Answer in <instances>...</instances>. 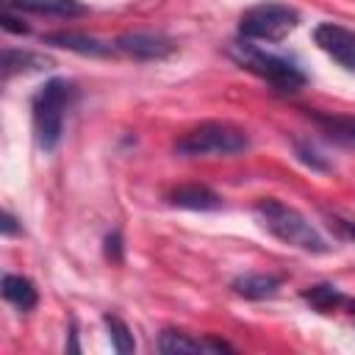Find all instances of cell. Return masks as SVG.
Returning a JSON list of instances; mask_svg holds the SVG:
<instances>
[{"label": "cell", "mask_w": 355, "mask_h": 355, "mask_svg": "<svg viewBox=\"0 0 355 355\" xmlns=\"http://www.w3.org/2000/svg\"><path fill=\"white\" fill-rule=\"evenodd\" d=\"M3 6L28 11V14H39V17H58V19L83 17L89 11V6L80 0H3Z\"/></svg>", "instance_id": "obj_10"}, {"label": "cell", "mask_w": 355, "mask_h": 355, "mask_svg": "<svg viewBox=\"0 0 355 355\" xmlns=\"http://www.w3.org/2000/svg\"><path fill=\"white\" fill-rule=\"evenodd\" d=\"M230 288H233V294H239L244 300H269L277 294L280 277L269 275V272H244V275L233 277Z\"/></svg>", "instance_id": "obj_12"}, {"label": "cell", "mask_w": 355, "mask_h": 355, "mask_svg": "<svg viewBox=\"0 0 355 355\" xmlns=\"http://www.w3.org/2000/svg\"><path fill=\"white\" fill-rule=\"evenodd\" d=\"M313 42L338 67H344L347 72H355V31H349L338 22H319L313 28Z\"/></svg>", "instance_id": "obj_7"}, {"label": "cell", "mask_w": 355, "mask_h": 355, "mask_svg": "<svg viewBox=\"0 0 355 355\" xmlns=\"http://www.w3.org/2000/svg\"><path fill=\"white\" fill-rule=\"evenodd\" d=\"M294 153H297V158H300L305 166H311L313 172H327V169H330V161H327L311 141H300V139H294Z\"/></svg>", "instance_id": "obj_18"}, {"label": "cell", "mask_w": 355, "mask_h": 355, "mask_svg": "<svg viewBox=\"0 0 355 355\" xmlns=\"http://www.w3.org/2000/svg\"><path fill=\"white\" fill-rule=\"evenodd\" d=\"M300 22V14L286 3H255L239 17V39L247 42H280Z\"/></svg>", "instance_id": "obj_5"}, {"label": "cell", "mask_w": 355, "mask_h": 355, "mask_svg": "<svg viewBox=\"0 0 355 355\" xmlns=\"http://www.w3.org/2000/svg\"><path fill=\"white\" fill-rule=\"evenodd\" d=\"M311 119L336 141L355 144V116H336V114H311Z\"/></svg>", "instance_id": "obj_16"}, {"label": "cell", "mask_w": 355, "mask_h": 355, "mask_svg": "<svg viewBox=\"0 0 355 355\" xmlns=\"http://www.w3.org/2000/svg\"><path fill=\"white\" fill-rule=\"evenodd\" d=\"M72 97H75V86L67 78H50L33 94L31 114H33V136H36L39 150L50 153L58 147Z\"/></svg>", "instance_id": "obj_3"}, {"label": "cell", "mask_w": 355, "mask_h": 355, "mask_svg": "<svg viewBox=\"0 0 355 355\" xmlns=\"http://www.w3.org/2000/svg\"><path fill=\"white\" fill-rule=\"evenodd\" d=\"M327 225H330V230H333L338 239L355 241V219H347V216H341V214H327Z\"/></svg>", "instance_id": "obj_20"}, {"label": "cell", "mask_w": 355, "mask_h": 355, "mask_svg": "<svg viewBox=\"0 0 355 355\" xmlns=\"http://www.w3.org/2000/svg\"><path fill=\"white\" fill-rule=\"evenodd\" d=\"M53 61L42 53H33V50H14V47H6L3 50V75L11 78V75H19V72H39V69H47Z\"/></svg>", "instance_id": "obj_13"}, {"label": "cell", "mask_w": 355, "mask_h": 355, "mask_svg": "<svg viewBox=\"0 0 355 355\" xmlns=\"http://www.w3.org/2000/svg\"><path fill=\"white\" fill-rule=\"evenodd\" d=\"M44 44L64 47L69 53L92 55V58H108V55L116 53V44L103 42V39H94V36H86V33H78V31H55V33H47L44 36Z\"/></svg>", "instance_id": "obj_9"}, {"label": "cell", "mask_w": 355, "mask_h": 355, "mask_svg": "<svg viewBox=\"0 0 355 355\" xmlns=\"http://www.w3.org/2000/svg\"><path fill=\"white\" fill-rule=\"evenodd\" d=\"M103 322H105V327H108V336H111L114 349H116L119 355H130V352L136 349V341H133L130 327H128L116 313H105Z\"/></svg>", "instance_id": "obj_17"}, {"label": "cell", "mask_w": 355, "mask_h": 355, "mask_svg": "<svg viewBox=\"0 0 355 355\" xmlns=\"http://www.w3.org/2000/svg\"><path fill=\"white\" fill-rule=\"evenodd\" d=\"M252 214H255V219L261 222V227L269 230L277 241H283V244H288V247H297V250H302V252H313V255L330 252L327 239L311 225V219H308L305 214H300L297 208L286 205L283 200L261 197V200L252 205Z\"/></svg>", "instance_id": "obj_1"}, {"label": "cell", "mask_w": 355, "mask_h": 355, "mask_svg": "<svg viewBox=\"0 0 355 355\" xmlns=\"http://www.w3.org/2000/svg\"><path fill=\"white\" fill-rule=\"evenodd\" d=\"M302 300L319 311V313H327V311H336L338 305H347V297L333 286V283H316V286H308L302 291Z\"/></svg>", "instance_id": "obj_15"}, {"label": "cell", "mask_w": 355, "mask_h": 355, "mask_svg": "<svg viewBox=\"0 0 355 355\" xmlns=\"http://www.w3.org/2000/svg\"><path fill=\"white\" fill-rule=\"evenodd\" d=\"M230 58L241 69L266 80L280 94H297L308 83V75L300 69V64L294 58L263 50V47H258L255 42H247V39H239V42L230 44Z\"/></svg>", "instance_id": "obj_2"}, {"label": "cell", "mask_w": 355, "mask_h": 355, "mask_svg": "<svg viewBox=\"0 0 355 355\" xmlns=\"http://www.w3.org/2000/svg\"><path fill=\"white\" fill-rule=\"evenodd\" d=\"M3 297L19 311H31L39 302L36 286L22 275H3Z\"/></svg>", "instance_id": "obj_14"}, {"label": "cell", "mask_w": 355, "mask_h": 355, "mask_svg": "<svg viewBox=\"0 0 355 355\" xmlns=\"http://www.w3.org/2000/svg\"><path fill=\"white\" fill-rule=\"evenodd\" d=\"M116 53L133 58V61H164L169 58L178 44L164 36V33H150V31H130V33H122L116 36Z\"/></svg>", "instance_id": "obj_6"}, {"label": "cell", "mask_w": 355, "mask_h": 355, "mask_svg": "<svg viewBox=\"0 0 355 355\" xmlns=\"http://www.w3.org/2000/svg\"><path fill=\"white\" fill-rule=\"evenodd\" d=\"M3 233H6V236L19 233V225H17V219L11 216V211H3Z\"/></svg>", "instance_id": "obj_22"}, {"label": "cell", "mask_w": 355, "mask_h": 355, "mask_svg": "<svg viewBox=\"0 0 355 355\" xmlns=\"http://www.w3.org/2000/svg\"><path fill=\"white\" fill-rule=\"evenodd\" d=\"M155 349L164 352V355H197V352H208V355H216V352H233V347L222 338H194L183 330H164L155 341Z\"/></svg>", "instance_id": "obj_8"}, {"label": "cell", "mask_w": 355, "mask_h": 355, "mask_svg": "<svg viewBox=\"0 0 355 355\" xmlns=\"http://www.w3.org/2000/svg\"><path fill=\"white\" fill-rule=\"evenodd\" d=\"M103 255H105L111 263H122V261H125V241H122V233H119V230H111V233L103 239Z\"/></svg>", "instance_id": "obj_19"}, {"label": "cell", "mask_w": 355, "mask_h": 355, "mask_svg": "<svg viewBox=\"0 0 355 355\" xmlns=\"http://www.w3.org/2000/svg\"><path fill=\"white\" fill-rule=\"evenodd\" d=\"M169 205L175 208H186V211H219L222 208V197L202 186V183H186V186H178L166 194Z\"/></svg>", "instance_id": "obj_11"}, {"label": "cell", "mask_w": 355, "mask_h": 355, "mask_svg": "<svg viewBox=\"0 0 355 355\" xmlns=\"http://www.w3.org/2000/svg\"><path fill=\"white\" fill-rule=\"evenodd\" d=\"M250 150V136L233 122H200L175 139V153L183 158H208V155H239Z\"/></svg>", "instance_id": "obj_4"}, {"label": "cell", "mask_w": 355, "mask_h": 355, "mask_svg": "<svg viewBox=\"0 0 355 355\" xmlns=\"http://www.w3.org/2000/svg\"><path fill=\"white\" fill-rule=\"evenodd\" d=\"M0 25H3L8 33H28V31H31V28H28V25H25L19 17H14V14H11V8H6V11H3Z\"/></svg>", "instance_id": "obj_21"}]
</instances>
